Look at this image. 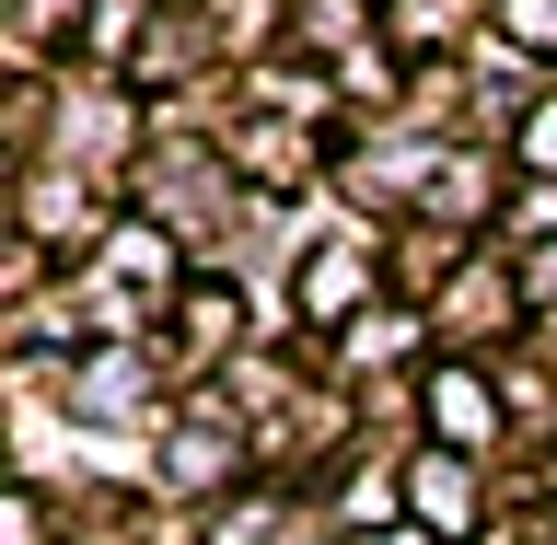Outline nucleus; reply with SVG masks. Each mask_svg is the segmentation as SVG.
I'll use <instances>...</instances> for the list:
<instances>
[{
  "label": "nucleus",
  "instance_id": "1",
  "mask_svg": "<svg viewBox=\"0 0 557 545\" xmlns=\"http://www.w3.org/2000/svg\"><path fill=\"white\" fill-rule=\"evenodd\" d=\"M430 418H453V430L476 442V430H487V395H476V383H465V372H453V383H430Z\"/></svg>",
  "mask_w": 557,
  "mask_h": 545
}]
</instances>
